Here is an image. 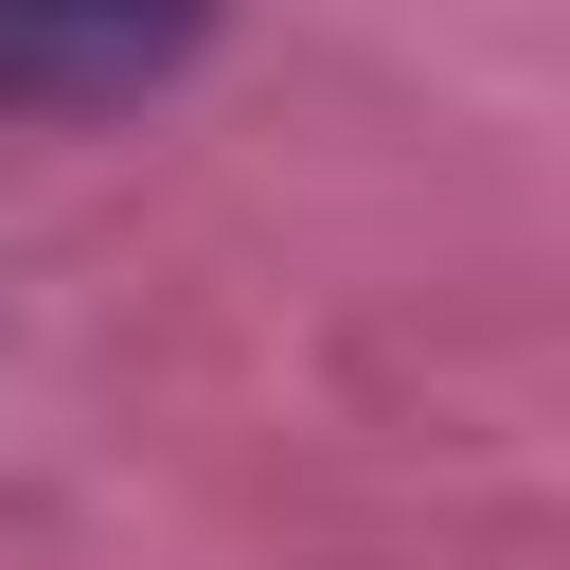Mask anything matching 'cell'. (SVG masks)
<instances>
[{"instance_id": "cell-1", "label": "cell", "mask_w": 570, "mask_h": 570, "mask_svg": "<svg viewBox=\"0 0 570 570\" xmlns=\"http://www.w3.org/2000/svg\"><path fill=\"white\" fill-rule=\"evenodd\" d=\"M232 0H0V107L18 125H107L214 53Z\"/></svg>"}]
</instances>
